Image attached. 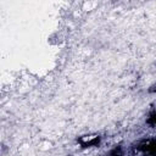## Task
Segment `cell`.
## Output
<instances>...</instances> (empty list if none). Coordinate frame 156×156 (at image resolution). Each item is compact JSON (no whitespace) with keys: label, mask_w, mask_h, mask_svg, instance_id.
<instances>
[{"label":"cell","mask_w":156,"mask_h":156,"mask_svg":"<svg viewBox=\"0 0 156 156\" xmlns=\"http://www.w3.org/2000/svg\"><path fill=\"white\" fill-rule=\"evenodd\" d=\"M141 150L149 154H156V139L147 140L141 145Z\"/></svg>","instance_id":"1"},{"label":"cell","mask_w":156,"mask_h":156,"mask_svg":"<svg viewBox=\"0 0 156 156\" xmlns=\"http://www.w3.org/2000/svg\"><path fill=\"white\" fill-rule=\"evenodd\" d=\"M147 123H149L150 126H156V111L152 112V113L149 116V118H147Z\"/></svg>","instance_id":"2"}]
</instances>
